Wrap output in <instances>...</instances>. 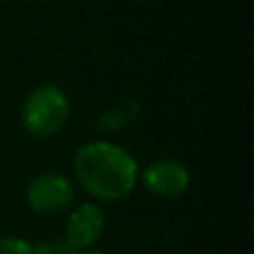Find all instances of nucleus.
<instances>
[{
  "mask_svg": "<svg viewBox=\"0 0 254 254\" xmlns=\"http://www.w3.org/2000/svg\"><path fill=\"white\" fill-rule=\"evenodd\" d=\"M74 174L87 194L101 201H121L129 196L138 181V163L123 145L92 140L74 154Z\"/></svg>",
  "mask_w": 254,
  "mask_h": 254,
  "instance_id": "f257e3e1",
  "label": "nucleus"
},
{
  "mask_svg": "<svg viewBox=\"0 0 254 254\" xmlns=\"http://www.w3.org/2000/svg\"><path fill=\"white\" fill-rule=\"evenodd\" d=\"M69 96L58 85H40L27 96L20 110V123L34 138H49L61 131L69 121Z\"/></svg>",
  "mask_w": 254,
  "mask_h": 254,
  "instance_id": "f03ea898",
  "label": "nucleus"
},
{
  "mask_svg": "<svg viewBox=\"0 0 254 254\" xmlns=\"http://www.w3.org/2000/svg\"><path fill=\"white\" fill-rule=\"evenodd\" d=\"M71 201H74V183L58 172H43L27 185V203L36 214H61L71 205Z\"/></svg>",
  "mask_w": 254,
  "mask_h": 254,
  "instance_id": "7ed1b4c3",
  "label": "nucleus"
},
{
  "mask_svg": "<svg viewBox=\"0 0 254 254\" xmlns=\"http://www.w3.org/2000/svg\"><path fill=\"white\" fill-rule=\"evenodd\" d=\"M138 179L149 194L161 198H176L190 188V170L176 158H156L138 172Z\"/></svg>",
  "mask_w": 254,
  "mask_h": 254,
  "instance_id": "20e7f679",
  "label": "nucleus"
},
{
  "mask_svg": "<svg viewBox=\"0 0 254 254\" xmlns=\"http://www.w3.org/2000/svg\"><path fill=\"white\" fill-rule=\"evenodd\" d=\"M107 225V216L101 205L96 203H80L76 210H71L65 228V241L76 252L92 250L94 243L101 241Z\"/></svg>",
  "mask_w": 254,
  "mask_h": 254,
  "instance_id": "39448f33",
  "label": "nucleus"
},
{
  "mask_svg": "<svg viewBox=\"0 0 254 254\" xmlns=\"http://www.w3.org/2000/svg\"><path fill=\"white\" fill-rule=\"evenodd\" d=\"M140 105L136 101H119L116 105H112L110 110H105L96 121V127L101 131H121L127 125H131L140 116Z\"/></svg>",
  "mask_w": 254,
  "mask_h": 254,
  "instance_id": "423d86ee",
  "label": "nucleus"
},
{
  "mask_svg": "<svg viewBox=\"0 0 254 254\" xmlns=\"http://www.w3.org/2000/svg\"><path fill=\"white\" fill-rule=\"evenodd\" d=\"M0 254H36V248L20 237H0Z\"/></svg>",
  "mask_w": 254,
  "mask_h": 254,
  "instance_id": "0eeeda50",
  "label": "nucleus"
},
{
  "mask_svg": "<svg viewBox=\"0 0 254 254\" xmlns=\"http://www.w3.org/2000/svg\"><path fill=\"white\" fill-rule=\"evenodd\" d=\"M34 248L36 254H78L65 239H49V241H43Z\"/></svg>",
  "mask_w": 254,
  "mask_h": 254,
  "instance_id": "6e6552de",
  "label": "nucleus"
},
{
  "mask_svg": "<svg viewBox=\"0 0 254 254\" xmlns=\"http://www.w3.org/2000/svg\"><path fill=\"white\" fill-rule=\"evenodd\" d=\"M78 254H103L101 250H83V252H78Z\"/></svg>",
  "mask_w": 254,
  "mask_h": 254,
  "instance_id": "1a4fd4ad",
  "label": "nucleus"
}]
</instances>
